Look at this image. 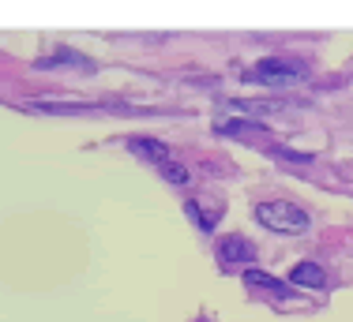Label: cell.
Returning a JSON list of instances; mask_svg holds the SVG:
<instances>
[{
    "instance_id": "30bf717a",
    "label": "cell",
    "mask_w": 353,
    "mask_h": 322,
    "mask_svg": "<svg viewBox=\"0 0 353 322\" xmlns=\"http://www.w3.org/2000/svg\"><path fill=\"white\" fill-rule=\"evenodd\" d=\"M38 64H41V67H61V64H79V67H90V64L83 61L79 53H75V49H57L53 56H41Z\"/></svg>"
},
{
    "instance_id": "277c9868",
    "label": "cell",
    "mask_w": 353,
    "mask_h": 322,
    "mask_svg": "<svg viewBox=\"0 0 353 322\" xmlns=\"http://www.w3.org/2000/svg\"><path fill=\"white\" fill-rule=\"evenodd\" d=\"M128 150L139 154L143 161H150V165H165V161H173V150L165 147V142H158V139H147V135H132Z\"/></svg>"
},
{
    "instance_id": "9c48e42d",
    "label": "cell",
    "mask_w": 353,
    "mask_h": 322,
    "mask_svg": "<svg viewBox=\"0 0 353 322\" xmlns=\"http://www.w3.org/2000/svg\"><path fill=\"white\" fill-rule=\"evenodd\" d=\"M218 214H222V206H211V202H203V199H192L188 202V217H196V225L203 228V233H214Z\"/></svg>"
},
{
    "instance_id": "8992f818",
    "label": "cell",
    "mask_w": 353,
    "mask_h": 322,
    "mask_svg": "<svg viewBox=\"0 0 353 322\" xmlns=\"http://www.w3.org/2000/svg\"><path fill=\"white\" fill-rule=\"evenodd\" d=\"M290 285L293 289H323L327 274H323V266H316V262H297V266L290 270Z\"/></svg>"
},
{
    "instance_id": "ba28073f",
    "label": "cell",
    "mask_w": 353,
    "mask_h": 322,
    "mask_svg": "<svg viewBox=\"0 0 353 322\" xmlns=\"http://www.w3.org/2000/svg\"><path fill=\"white\" fill-rule=\"evenodd\" d=\"M245 285H252V289H267V292H279V296H290L293 292L290 281L271 277V274H263V270H245Z\"/></svg>"
},
{
    "instance_id": "6da1fadb",
    "label": "cell",
    "mask_w": 353,
    "mask_h": 322,
    "mask_svg": "<svg viewBox=\"0 0 353 322\" xmlns=\"http://www.w3.org/2000/svg\"><path fill=\"white\" fill-rule=\"evenodd\" d=\"M308 75V64L301 56H263L259 64H252L248 79L263 83V87H293Z\"/></svg>"
},
{
    "instance_id": "3957f363",
    "label": "cell",
    "mask_w": 353,
    "mask_h": 322,
    "mask_svg": "<svg viewBox=\"0 0 353 322\" xmlns=\"http://www.w3.org/2000/svg\"><path fill=\"white\" fill-rule=\"evenodd\" d=\"M218 262L222 266H245V262H256V244L248 240V236L241 233H225L222 240H218Z\"/></svg>"
},
{
    "instance_id": "5b68a950",
    "label": "cell",
    "mask_w": 353,
    "mask_h": 322,
    "mask_svg": "<svg viewBox=\"0 0 353 322\" xmlns=\"http://www.w3.org/2000/svg\"><path fill=\"white\" fill-rule=\"evenodd\" d=\"M27 109H38V113H94V109H102V105H98V101H83V98H72V101L41 98V101H27Z\"/></svg>"
},
{
    "instance_id": "52a82bcc",
    "label": "cell",
    "mask_w": 353,
    "mask_h": 322,
    "mask_svg": "<svg viewBox=\"0 0 353 322\" xmlns=\"http://www.w3.org/2000/svg\"><path fill=\"white\" fill-rule=\"evenodd\" d=\"M233 109L252 113V116H263V113H285L290 101H282V98H233Z\"/></svg>"
},
{
    "instance_id": "7a4b0ae2",
    "label": "cell",
    "mask_w": 353,
    "mask_h": 322,
    "mask_svg": "<svg viewBox=\"0 0 353 322\" xmlns=\"http://www.w3.org/2000/svg\"><path fill=\"white\" fill-rule=\"evenodd\" d=\"M256 222L263 225V228H271V233H282V236H297V233H305L308 225V214L297 206V202H259L256 206Z\"/></svg>"
},
{
    "instance_id": "8fae6325",
    "label": "cell",
    "mask_w": 353,
    "mask_h": 322,
    "mask_svg": "<svg viewBox=\"0 0 353 322\" xmlns=\"http://www.w3.org/2000/svg\"><path fill=\"white\" fill-rule=\"evenodd\" d=\"M158 173H162L170 184H188L192 180L188 165H181V161H165V165H158Z\"/></svg>"
}]
</instances>
